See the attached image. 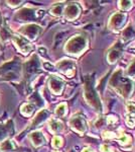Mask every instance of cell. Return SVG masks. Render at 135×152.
Returning <instances> with one entry per match:
<instances>
[{"instance_id": "5bb4252c", "label": "cell", "mask_w": 135, "mask_h": 152, "mask_svg": "<svg viewBox=\"0 0 135 152\" xmlns=\"http://www.w3.org/2000/svg\"><path fill=\"white\" fill-rule=\"evenodd\" d=\"M48 116H50V113L46 111V110H41L40 112H38L35 118L33 119L32 123H31V128H35V127L40 126L41 123H43L48 119Z\"/></svg>"}, {"instance_id": "ba28073f", "label": "cell", "mask_w": 135, "mask_h": 152, "mask_svg": "<svg viewBox=\"0 0 135 152\" xmlns=\"http://www.w3.org/2000/svg\"><path fill=\"white\" fill-rule=\"evenodd\" d=\"M64 16L65 18L69 21H74L76 20L81 14V7L78 3L72 2L69 3L65 6L64 8Z\"/></svg>"}, {"instance_id": "ac0fdd59", "label": "cell", "mask_w": 135, "mask_h": 152, "mask_svg": "<svg viewBox=\"0 0 135 152\" xmlns=\"http://www.w3.org/2000/svg\"><path fill=\"white\" fill-rule=\"evenodd\" d=\"M135 38V28L132 26H127L124 28L123 33H122V41L123 42H129L132 41Z\"/></svg>"}, {"instance_id": "f546056e", "label": "cell", "mask_w": 135, "mask_h": 152, "mask_svg": "<svg viewBox=\"0 0 135 152\" xmlns=\"http://www.w3.org/2000/svg\"><path fill=\"white\" fill-rule=\"evenodd\" d=\"M95 128L96 129H100L102 128L104 125H106V122H105V117H100L97 121L95 122Z\"/></svg>"}, {"instance_id": "d4e9b609", "label": "cell", "mask_w": 135, "mask_h": 152, "mask_svg": "<svg viewBox=\"0 0 135 152\" xmlns=\"http://www.w3.org/2000/svg\"><path fill=\"white\" fill-rule=\"evenodd\" d=\"M118 7L122 11H129L133 7V1H127V0H120L118 1Z\"/></svg>"}, {"instance_id": "484cf974", "label": "cell", "mask_w": 135, "mask_h": 152, "mask_svg": "<svg viewBox=\"0 0 135 152\" xmlns=\"http://www.w3.org/2000/svg\"><path fill=\"white\" fill-rule=\"evenodd\" d=\"M125 124H126L129 128H134L135 114H133V113H126V114H125Z\"/></svg>"}, {"instance_id": "4dcf8cb0", "label": "cell", "mask_w": 135, "mask_h": 152, "mask_svg": "<svg viewBox=\"0 0 135 152\" xmlns=\"http://www.w3.org/2000/svg\"><path fill=\"white\" fill-rule=\"evenodd\" d=\"M126 113H133L135 114V102H128L126 104Z\"/></svg>"}, {"instance_id": "d6986e66", "label": "cell", "mask_w": 135, "mask_h": 152, "mask_svg": "<svg viewBox=\"0 0 135 152\" xmlns=\"http://www.w3.org/2000/svg\"><path fill=\"white\" fill-rule=\"evenodd\" d=\"M38 61L31 59V60H29L28 62L25 63V65H24V72L29 75L33 74V73L38 70Z\"/></svg>"}, {"instance_id": "7c38bea8", "label": "cell", "mask_w": 135, "mask_h": 152, "mask_svg": "<svg viewBox=\"0 0 135 152\" xmlns=\"http://www.w3.org/2000/svg\"><path fill=\"white\" fill-rule=\"evenodd\" d=\"M64 123L58 119H51L48 122V131L53 134H60L64 131Z\"/></svg>"}, {"instance_id": "e575fe53", "label": "cell", "mask_w": 135, "mask_h": 152, "mask_svg": "<svg viewBox=\"0 0 135 152\" xmlns=\"http://www.w3.org/2000/svg\"><path fill=\"white\" fill-rule=\"evenodd\" d=\"M1 23H2V18H1V14H0V26H1Z\"/></svg>"}, {"instance_id": "f1b7e54d", "label": "cell", "mask_w": 135, "mask_h": 152, "mask_svg": "<svg viewBox=\"0 0 135 152\" xmlns=\"http://www.w3.org/2000/svg\"><path fill=\"white\" fill-rule=\"evenodd\" d=\"M117 121H118L117 117L113 116V115H110V116L105 117V122H106L107 126H113V125H115L117 123Z\"/></svg>"}, {"instance_id": "8fae6325", "label": "cell", "mask_w": 135, "mask_h": 152, "mask_svg": "<svg viewBox=\"0 0 135 152\" xmlns=\"http://www.w3.org/2000/svg\"><path fill=\"white\" fill-rule=\"evenodd\" d=\"M38 12L40 11H35L30 8H23L15 14V18L19 19V21H28L43 15V14H40Z\"/></svg>"}, {"instance_id": "52a82bcc", "label": "cell", "mask_w": 135, "mask_h": 152, "mask_svg": "<svg viewBox=\"0 0 135 152\" xmlns=\"http://www.w3.org/2000/svg\"><path fill=\"white\" fill-rule=\"evenodd\" d=\"M11 39H12V41H13L15 47L17 48V50L21 54H23V55H28V54L32 51V49H33L32 45H30L23 37L12 35Z\"/></svg>"}, {"instance_id": "277c9868", "label": "cell", "mask_w": 135, "mask_h": 152, "mask_svg": "<svg viewBox=\"0 0 135 152\" xmlns=\"http://www.w3.org/2000/svg\"><path fill=\"white\" fill-rule=\"evenodd\" d=\"M127 13L126 12H115L109 18L107 28L113 33H119L124 28V26L127 21Z\"/></svg>"}, {"instance_id": "30bf717a", "label": "cell", "mask_w": 135, "mask_h": 152, "mask_svg": "<svg viewBox=\"0 0 135 152\" xmlns=\"http://www.w3.org/2000/svg\"><path fill=\"white\" fill-rule=\"evenodd\" d=\"M48 86L51 92L56 95H61L65 89V82L58 76H51L48 80Z\"/></svg>"}, {"instance_id": "1f68e13d", "label": "cell", "mask_w": 135, "mask_h": 152, "mask_svg": "<svg viewBox=\"0 0 135 152\" xmlns=\"http://www.w3.org/2000/svg\"><path fill=\"white\" fill-rule=\"evenodd\" d=\"M100 152H114V149L108 144H101L100 146Z\"/></svg>"}, {"instance_id": "836d02e7", "label": "cell", "mask_w": 135, "mask_h": 152, "mask_svg": "<svg viewBox=\"0 0 135 152\" xmlns=\"http://www.w3.org/2000/svg\"><path fill=\"white\" fill-rule=\"evenodd\" d=\"M10 3H13L12 5H10L11 7H16V6H19L21 3H22V1H9Z\"/></svg>"}, {"instance_id": "d6a6232c", "label": "cell", "mask_w": 135, "mask_h": 152, "mask_svg": "<svg viewBox=\"0 0 135 152\" xmlns=\"http://www.w3.org/2000/svg\"><path fill=\"white\" fill-rule=\"evenodd\" d=\"M82 152H95V150L92 147H84V148L82 149Z\"/></svg>"}, {"instance_id": "e0dca14e", "label": "cell", "mask_w": 135, "mask_h": 152, "mask_svg": "<svg viewBox=\"0 0 135 152\" xmlns=\"http://www.w3.org/2000/svg\"><path fill=\"white\" fill-rule=\"evenodd\" d=\"M12 133V123L8 122L6 125H0V142L5 139L8 135Z\"/></svg>"}, {"instance_id": "8992f818", "label": "cell", "mask_w": 135, "mask_h": 152, "mask_svg": "<svg viewBox=\"0 0 135 152\" xmlns=\"http://www.w3.org/2000/svg\"><path fill=\"white\" fill-rule=\"evenodd\" d=\"M69 126L70 128L73 130L74 132L78 133L79 135H83L86 133L87 131V123H86V120L84 117L81 116V115H76L73 116L69 120Z\"/></svg>"}, {"instance_id": "7a4b0ae2", "label": "cell", "mask_w": 135, "mask_h": 152, "mask_svg": "<svg viewBox=\"0 0 135 152\" xmlns=\"http://www.w3.org/2000/svg\"><path fill=\"white\" fill-rule=\"evenodd\" d=\"M88 46H89V40L87 37L82 34H78L69 39L64 47V50L68 55L78 57L87 50Z\"/></svg>"}, {"instance_id": "cb8c5ba5", "label": "cell", "mask_w": 135, "mask_h": 152, "mask_svg": "<svg viewBox=\"0 0 135 152\" xmlns=\"http://www.w3.org/2000/svg\"><path fill=\"white\" fill-rule=\"evenodd\" d=\"M64 8H65V5H64L63 3H58L51 7V10H50V13L51 15L58 18V16H61L64 13Z\"/></svg>"}, {"instance_id": "6da1fadb", "label": "cell", "mask_w": 135, "mask_h": 152, "mask_svg": "<svg viewBox=\"0 0 135 152\" xmlns=\"http://www.w3.org/2000/svg\"><path fill=\"white\" fill-rule=\"evenodd\" d=\"M109 85L123 99H128L135 91V82L124 75L122 69H117L109 80Z\"/></svg>"}, {"instance_id": "d590c367", "label": "cell", "mask_w": 135, "mask_h": 152, "mask_svg": "<svg viewBox=\"0 0 135 152\" xmlns=\"http://www.w3.org/2000/svg\"><path fill=\"white\" fill-rule=\"evenodd\" d=\"M53 152H61V151L60 150H53Z\"/></svg>"}, {"instance_id": "603a6c76", "label": "cell", "mask_w": 135, "mask_h": 152, "mask_svg": "<svg viewBox=\"0 0 135 152\" xmlns=\"http://www.w3.org/2000/svg\"><path fill=\"white\" fill-rule=\"evenodd\" d=\"M124 75L131 80L135 78V58L130 62V64L127 66L126 70H125V72H124Z\"/></svg>"}, {"instance_id": "9a60e30c", "label": "cell", "mask_w": 135, "mask_h": 152, "mask_svg": "<svg viewBox=\"0 0 135 152\" xmlns=\"http://www.w3.org/2000/svg\"><path fill=\"white\" fill-rule=\"evenodd\" d=\"M122 57V52L119 49H113V50L109 51L107 54V62L110 65H114L120 60Z\"/></svg>"}, {"instance_id": "ffe728a7", "label": "cell", "mask_w": 135, "mask_h": 152, "mask_svg": "<svg viewBox=\"0 0 135 152\" xmlns=\"http://www.w3.org/2000/svg\"><path fill=\"white\" fill-rule=\"evenodd\" d=\"M15 149H16L15 144L11 140H8V139L2 141L1 143H0V151H2V152H12L15 150Z\"/></svg>"}, {"instance_id": "7402d4cb", "label": "cell", "mask_w": 135, "mask_h": 152, "mask_svg": "<svg viewBox=\"0 0 135 152\" xmlns=\"http://www.w3.org/2000/svg\"><path fill=\"white\" fill-rule=\"evenodd\" d=\"M55 114L58 118H65L68 114V104L66 102H62L56 107Z\"/></svg>"}, {"instance_id": "3957f363", "label": "cell", "mask_w": 135, "mask_h": 152, "mask_svg": "<svg viewBox=\"0 0 135 152\" xmlns=\"http://www.w3.org/2000/svg\"><path fill=\"white\" fill-rule=\"evenodd\" d=\"M84 99L91 107L95 110L96 112H102V104L98 94L96 92L94 87L92 86L90 81H87L84 85Z\"/></svg>"}, {"instance_id": "9c48e42d", "label": "cell", "mask_w": 135, "mask_h": 152, "mask_svg": "<svg viewBox=\"0 0 135 152\" xmlns=\"http://www.w3.org/2000/svg\"><path fill=\"white\" fill-rule=\"evenodd\" d=\"M19 31H20L26 39H28V40H30V41H33L40 36V34L41 33V28L35 23H30V24H26V26H22V28L19 29Z\"/></svg>"}, {"instance_id": "5b68a950", "label": "cell", "mask_w": 135, "mask_h": 152, "mask_svg": "<svg viewBox=\"0 0 135 152\" xmlns=\"http://www.w3.org/2000/svg\"><path fill=\"white\" fill-rule=\"evenodd\" d=\"M56 67L62 74L70 78L75 76L76 70H77V64L75 61L71 60V59H63V60L58 61L56 64Z\"/></svg>"}, {"instance_id": "4316f807", "label": "cell", "mask_w": 135, "mask_h": 152, "mask_svg": "<svg viewBox=\"0 0 135 152\" xmlns=\"http://www.w3.org/2000/svg\"><path fill=\"white\" fill-rule=\"evenodd\" d=\"M63 144H64L63 138L61 136H58V135L53 137V140H51V145H53V148H56V149H58L60 147H62Z\"/></svg>"}, {"instance_id": "4fadbf2b", "label": "cell", "mask_w": 135, "mask_h": 152, "mask_svg": "<svg viewBox=\"0 0 135 152\" xmlns=\"http://www.w3.org/2000/svg\"><path fill=\"white\" fill-rule=\"evenodd\" d=\"M29 139L34 147H40L45 143V138L40 131H34L29 134Z\"/></svg>"}, {"instance_id": "83f0119b", "label": "cell", "mask_w": 135, "mask_h": 152, "mask_svg": "<svg viewBox=\"0 0 135 152\" xmlns=\"http://www.w3.org/2000/svg\"><path fill=\"white\" fill-rule=\"evenodd\" d=\"M10 37H11L10 31H9L6 28H0V39H1L2 41L5 42V41L8 40Z\"/></svg>"}, {"instance_id": "2e32d148", "label": "cell", "mask_w": 135, "mask_h": 152, "mask_svg": "<svg viewBox=\"0 0 135 152\" xmlns=\"http://www.w3.org/2000/svg\"><path fill=\"white\" fill-rule=\"evenodd\" d=\"M115 140L118 141L120 145H122L123 147H127V146L131 145L132 138H131V136H129L127 133L121 131L119 134L116 135V138H115Z\"/></svg>"}, {"instance_id": "44dd1931", "label": "cell", "mask_w": 135, "mask_h": 152, "mask_svg": "<svg viewBox=\"0 0 135 152\" xmlns=\"http://www.w3.org/2000/svg\"><path fill=\"white\" fill-rule=\"evenodd\" d=\"M34 109H35L34 104H29V102H26V104H23L22 105H21V107H20V113L23 115L24 117H30L31 115L33 114Z\"/></svg>"}]
</instances>
